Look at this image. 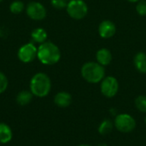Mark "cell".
<instances>
[{
  "label": "cell",
  "instance_id": "7402d4cb",
  "mask_svg": "<svg viewBox=\"0 0 146 146\" xmlns=\"http://www.w3.org/2000/svg\"><path fill=\"white\" fill-rule=\"evenodd\" d=\"M128 2H130V3H138L139 1H140V0H127Z\"/></svg>",
  "mask_w": 146,
  "mask_h": 146
},
{
  "label": "cell",
  "instance_id": "d4e9b609",
  "mask_svg": "<svg viewBox=\"0 0 146 146\" xmlns=\"http://www.w3.org/2000/svg\"><path fill=\"white\" fill-rule=\"evenodd\" d=\"M3 0H0V3H1V2H3Z\"/></svg>",
  "mask_w": 146,
  "mask_h": 146
},
{
  "label": "cell",
  "instance_id": "3957f363",
  "mask_svg": "<svg viewBox=\"0 0 146 146\" xmlns=\"http://www.w3.org/2000/svg\"><path fill=\"white\" fill-rule=\"evenodd\" d=\"M51 89V81L44 73H38L33 76L30 81L31 92L38 98L47 96Z\"/></svg>",
  "mask_w": 146,
  "mask_h": 146
},
{
  "label": "cell",
  "instance_id": "ba28073f",
  "mask_svg": "<svg viewBox=\"0 0 146 146\" xmlns=\"http://www.w3.org/2000/svg\"><path fill=\"white\" fill-rule=\"evenodd\" d=\"M27 15L29 18L34 21H40L45 18L47 11L45 7L38 2H31L26 9Z\"/></svg>",
  "mask_w": 146,
  "mask_h": 146
},
{
  "label": "cell",
  "instance_id": "7a4b0ae2",
  "mask_svg": "<svg viewBox=\"0 0 146 146\" xmlns=\"http://www.w3.org/2000/svg\"><path fill=\"white\" fill-rule=\"evenodd\" d=\"M81 75L88 83L97 84L105 77V68L98 62H87L81 67Z\"/></svg>",
  "mask_w": 146,
  "mask_h": 146
},
{
  "label": "cell",
  "instance_id": "d6986e66",
  "mask_svg": "<svg viewBox=\"0 0 146 146\" xmlns=\"http://www.w3.org/2000/svg\"><path fill=\"white\" fill-rule=\"evenodd\" d=\"M136 11L137 13L141 15L145 16L146 15V1L145 0H140L137 3L136 5Z\"/></svg>",
  "mask_w": 146,
  "mask_h": 146
},
{
  "label": "cell",
  "instance_id": "9c48e42d",
  "mask_svg": "<svg viewBox=\"0 0 146 146\" xmlns=\"http://www.w3.org/2000/svg\"><path fill=\"white\" fill-rule=\"evenodd\" d=\"M116 32V27L115 23L110 20L103 21L98 26V34L103 38H112Z\"/></svg>",
  "mask_w": 146,
  "mask_h": 146
},
{
  "label": "cell",
  "instance_id": "5b68a950",
  "mask_svg": "<svg viewBox=\"0 0 146 146\" xmlns=\"http://www.w3.org/2000/svg\"><path fill=\"white\" fill-rule=\"evenodd\" d=\"M114 125L119 132L128 133L136 127V121L134 118L128 114H119L115 116Z\"/></svg>",
  "mask_w": 146,
  "mask_h": 146
},
{
  "label": "cell",
  "instance_id": "ac0fdd59",
  "mask_svg": "<svg viewBox=\"0 0 146 146\" xmlns=\"http://www.w3.org/2000/svg\"><path fill=\"white\" fill-rule=\"evenodd\" d=\"M24 8H25L24 3L21 1H20V0L14 1L9 5V10H10V12L13 13V14H16V15L17 14H20L21 12H22L23 9H24Z\"/></svg>",
  "mask_w": 146,
  "mask_h": 146
},
{
  "label": "cell",
  "instance_id": "8fae6325",
  "mask_svg": "<svg viewBox=\"0 0 146 146\" xmlns=\"http://www.w3.org/2000/svg\"><path fill=\"white\" fill-rule=\"evenodd\" d=\"M54 103L60 108H67L72 103V96L66 92H60L56 94Z\"/></svg>",
  "mask_w": 146,
  "mask_h": 146
},
{
  "label": "cell",
  "instance_id": "cb8c5ba5",
  "mask_svg": "<svg viewBox=\"0 0 146 146\" xmlns=\"http://www.w3.org/2000/svg\"><path fill=\"white\" fill-rule=\"evenodd\" d=\"M79 146H91V145H79Z\"/></svg>",
  "mask_w": 146,
  "mask_h": 146
},
{
  "label": "cell",
  "instance_id": "5bb4252c",
  "mask_svg": "<svg viewBox=\"0 0 146 146\" xmlns=\"http://www.w3.org/2000/svg\"><path fill=\"white\" fill-rule=\"evenodd\" d=\"M31 37H32V39L34 42L38 43V44H41L46 42V39H47V32L44 28L38 27V28L34 29L32 32Z\"/></svg>",
  "mask_w": 146,
  "mask_h": 146
},
{
  "label": "cell",
  "instance_id": "603a6c76",
  "mask_svg": "<svg viewBox=\"0 0 146 146\" xmlns=\"http://www.w3.org/2000/svg\"><path fill=\"white\" fill-rule=\"evenodd\" d=\"M98 146H107V145H105V144H101V145H99Z\"/></svg>",
  "mask_w": 146,
  "mask_h": 146
},
{
  "label": "cell",
  "instance_id": "ffe728a7",
  "mask_svg": "<svg viewBox=\"0 0 146 146\" xmlns=\"http://www.w3.org/2000/svg\"><path fill=\"white\" fill-rule=\"evenodd\" d=\"M8 87V79L6 75L0 72V94L4 92Z\"/></svg>",
  "mask_w": 146,
  "mask_h": 146
},
{
  "label": "cell",
  "instance_id": "52a82bcc",
  "mask_svg": "<svg viewBox=\"0 0 146 146\" xmlns=\"http://www.w3.org/2000/svg\"><path fill=\"white\" fill-rule=\"evenodd\" d=\"M38 48L33 43H27L22 45L17 53L18 58L24 63H29L37 57Z\"/></svg>",
  "mask_w": 146,
  "mask_h": 146
},
{
  "label": "cell",
  "instance_id": "30bf717a",
  "mask_svg": "<svg viewBox=\"0 0 146 146\" xmlns=\"http://www.w3.org/2000/svg\"><path fill=\"white\" fill-rule=\"evenodd\" d=\"M96 59L97 62L101 64L102 66H107L109 64H110V62H112L113 56H112V53L110 50L106 49V48H102L100 50H98L96 53Z\"/></svg>",
  "mask_w": 146,
  "mask_h": 146
},
{
  "label": "cell",
  "instance_id": "6da1fadb",
  "mask_svg": "<svg viewBox=\"0 0 146 146\" xmlns=\"http://www.w3.org/2000/svg\"><path fill=\"white\" fill-rule=\"evenodd\" d=\"M37 57L44 65H54L61 59V51L56 44L46 41L38 47Z\"/></svg>",
  "mask_w": 146,
  "mask_h": 146
},
{
  "label": "cell",
  "instance_id": "277c9868",
  "mask_svg": "<svg viewBox=\"0 0 146 146\" xmlns=\"http://www.w3.org/2000/svg\"><path fill=\"white\" fill-rule=\"evenodd\" d=\"M66 9L68 15L74 20H81L88 13L87 4L83 0H70Z\"/></svg>",
  "mask_w": 146,
  "mask_h": 146
},
{
  "label": "cell",
  "instance_id": "8992f818",
  "mask_svg": "<svg viewBox=\"0 0 146 146\" xmlns=\"http://www.w3.org/2000/svg\"><path fill=\"white\" fill-rule=\"evenodd\" d=\"M100 90L104 97L113 98L117 94L119 91V82L113 76L104 77L101 81Z\"/></svg>",
  "mask_w": 146,
  "mask_h": 146
},
{
  "label": "cell",
  "instance_id": "9a60e30c",
  "mask_svg": "<svg viewBox=\"0 0 146 146\" xmlns=\"http://www.w3.org/2000/svg\"><path fill=\"white\" fill-rule=\"evenodd\" d=\"M33 93L31 92V91H22L21 92L18 93L17 97H16V102L18 104L24 106L28 104L32 99H33Z\"/></svg>",
  "mask_w": 146,
  "mask_h": 146
},
{
  "label": "cell",
  "instance_id": "7c38bea8",
  "mask_svg": "<svg viewBox=\"0 0 146 146\" xmlns=\"http://www.w3.org/2000/svg\"><path fill=\"white\" fill-rule=\"evenodd\" d=\"M133 64L137 71L142 74L146 73V53L143 51L138 52L133 57Z\"/></svg>",
  "mask_w": 146,
  "mask_h": 146
},
{
  "label": "cell",
  "instance_id": "e0dca14e",
  "mask_svg": "<svg viewBox=\"0 0 146 146\" xmlns=\"http://www.w3.org/2000/svg\"><path fill=\"white\" fill-rule=\"evenodd\" d=\"M135 106L137 110L142 113H146V96L140 95L135 99Z\"/></svg>",
  "mask_w": 146,
  "mask_h": 146
},
{
  "label": "cell",
  "instance_id": "2e32d148",
  "mask_svg": "<svg viewBox=\"0 0 146 146\" xmlns=\"http://www.w3.org/2000/svg\"><path fill=\"white\" fill-rule=\"evenodd\" d=\"M114 126L115 125L113 124V122L110 120H109V119L104 120L98 127V133L101 135H107L112 132Z\"/></svg>",
  "mask_w": 146,
  "mask_h": 146
},
{
  "label": "cell",
  "instance_id": "44dd1931",
  "mask_svg": "<svg viewBox=\"0 0 146 146\" xmlns=\"http://www.w3.org/2000/svg\"><path fill=\"white\" fill-rule=\"evenodd\" d=\"M50 3H51V5L56 9H65L67 8V5H68L67 0H51Z\"/></svg>",
  "mask_w": 146,
  "mask_h": 146
},
{
  "label": "cell",
  "instance_id": "4fadbf2b",
  "mask_svg": "<svg viewBox=\"0 0 146 146\" xmlns=\"http://www.w3.org/2000/svg\"><path fill=\"white\" fill-rule=\"evenodd\" d=\"M13 137V133L11 128L5 123H0V143L7 144L10 142Z\"/></svg>",
  "mask_w": 146,
  "mask_h": 146
},
{
  "label": "cell",
  "instance_id": "484cf974",
  "mask_svg": "<svg viewBox=\"0 0 146 146\" xmlns=\"http://www.w3.org/2000/svg\"><path fill=\"white\" fill-rule=\"evenodd\" d=\"M145 123H146V117H145Z\"/></svg>",
  "mask_w": 146,
  "mask_h": 146
}]
</instances>
